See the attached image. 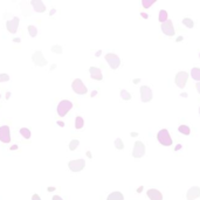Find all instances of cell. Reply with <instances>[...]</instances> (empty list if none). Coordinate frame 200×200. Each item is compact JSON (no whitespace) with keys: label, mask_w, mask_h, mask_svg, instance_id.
Wrapping results in <instances>:
<instances>
[{"label":"cell","mask_w":200,"mask_h":200,"mask_svg":"<svg viewBox=\"0 0 200 200\" xmlns=\"http://www.w3.org/2000/svg\"><path fill=\"white\" fill-rule=\"evenodd\" d=\"M89 73H90V76H91L92 80H96V81L103 80L102 71H101V69L97 68V67H90L89 68Z\"/></svg>","instance_id":"15"},{"label":"cell","mask_w":200,"mask_h":200,"mask_svg":"<svg viewBox=\"0 0 200 200\" xmlns=\"http://www.w3.org/2000/svg\"><path fill=\"white\" fill-rule=\"evenodd\" d=\"M145 150H146V148H145V145H144V143H142L141 141H137L135 144H134V150H132V157L134 158H142V157H144V155H145Z\"/></svg>","instance_id":"3"},{"label":"cell","mask_w":200,"mask_h":200,"mask_svg":"<svg viewBox=\"0 0 200 200\" xmlns=\"http://www.w3.org/2000/svg\"><path fill=\"white\" fill-rule=\"evenodd\" d=\"M53 191H55V187H48V192H53Z\"/></svg>","instance_id":"39"},{"label":"cell","mask_w":200,"mask_h":200,"mask_svg":"<svg viewBox=\"0 0 200 200\" xmlns=\"http://www.w3.org/2000/svg\"><path fill=\"white\" fill-rule=\"evenodd\" d=\"M10 96H11V92H7V95H6V98L8 99V98H10Z\"/></svg>","instance_id":"48"},{"label":"cell","mask_w":200,"mask_h":200,"mask_svg":"<svg viewBox=\"0 0 200 200\" xmlns=\"http://www.w3.org/2000/svg\"><path fill=\"white\" fill-rule=\"evenodd\" d=\"M121 97L124 99V101H130L131 99V94L125 90V89H121Z\"/></svg>","instance_id":"23"},{"label":"cell","mask_w":200,"mask_h":200,"mask_svg":"<svg viewBox=\"0 0 200 200\" xmlns=\"http://www.w3.org/2000/svg\"><path fill=\"white\" fill-rule=\"evenodd\" d=\"M50 49H52L53 53H56V54H62V52H63V50H62V47H61L60 45H54Z\"/></svg>","instance_id":"29"},{"label":"cell","mask_w":200,"mask_h":200,"mask_svg":"<svg viewBox=\"0 0 200 200\" xmlns=\"http://www.w3.org/2000/svg\"><path fill=\"white\" fill-rule=\"evenodd\" d=\"M96 94H97V91H96V90H94V91L91 92V97H94V96H95Z\"/></svg>","instance_id":"44"},{"label":"cell","mask_w":200,"mask_h":200,"mask_svg":"<svg viewBox=\"0 0 200 200\" xmlns=\"http://www.w3.org/2000/svg\"><path fill=\"white\" fill-rule=\"evenodd\" d=\"M104 57H106V60H107V62L109 63V66H110L111 69H117V68L121 66V59H120L116 54H114V53H108Z\"/></svg>","instance_id":"8"},{"label":"cell","mask_w":200,"mask_h":200,"mask_svg":"<svg viewBox=\"0 0 200 200\" xmlns=\"http://www.w3.org/2000/svg\"><path fill=\"white\" fill-rule=\"evenodd\" d=\"M139 92H141V99L143 103H148L150 102L152 97H153V94H152V90L150 87L148 85H142L141 89H139Z\"/></svg>","instance_id":"4"},{"label":"cell","mask_w":200,"mask_h":200,"mask_svg":"<svg viewBox=\"0 0 200 200\" xmlns=\"http://www.w3.org/2000/svg\"><path fill=\"white\" fill-rule=\"evenodd\" d=\"M0 141L5 144L11 142V130L8 125L0 127Z\"/></svg>","instance_id":"10"},{"label":"cell","mask_w":200,"mask_h":200,"mask_svg":"<svg viewBox=\"0 0 200 200\" xmlns=\"http://www.w3.org/2000/svg\"><path fill=\"white\" fill-rule=\"evenodd\" d=\"M52 200H63V199H62L60 195H54V197L52 198Z\"/></svg>","instance_id":"32"},{"label":"cell","mask_w":200,"mask_h":200,"mask_svg":"<svg viewBox=\"0 0 200 200\" xmlns=\"http://www.w3.org/2000/svg\"><path fill=\"white\" fill-rule=\"evenodd\" d=\"M157 139L163 146H170L173 143V141H172V138H171V136H170V134H169V131L166 129H162L157 134Z\"/></svg>","instance_id":"1"},{"label":"cell","mask_w":200,"mask_h":200,"mask_svg":"<svg viewBox=\"0 0 200 200\" xmlns=\"http://www.w3.org/2000/svg\"><path fill=\"white\" fill-rule=\"evenodd\" d=\"M130 136H131V137H137V136H138V134H137V132H131V134H130Z\"/></svg>","instance_id":"37"},{"label":"cell","mask_w":200,"mask_h":200,"mask_svg":"<svg viewBox=\"0 0 200 200\" xmlns=\"http://www.w3.org/2000/svg\"><path fill=\"white\" fill-rule=\"evenodd\" d=\"M180 41H183V36H178L177 38V42H180Z\"/></svg>","instance_id":"40"},{"label":"cell","mask_w":200,"mask_h":200,"mask_svg":"<svg viewBox=\"0 0 200 200\" xmlns=\"http://www.w3.org/2000/svg\"><path fill=\"white\" fill-rule=\"evenodd\" d=\"M107 200H124V195L122 192H118V191H115V192H111Z\"/></svg>","instance_id":"17"},{"label":"cell","mask_w":200,"mask_h":200,"mask_svg":"<svg viewBox=\"0 0 200 200\" xmlns=\"http://www.w3.org/2000/svg\"><path fill=\"white\" fill-rule=\"evenodd\" d=\"M31 4H32V6H33L34 11H36L38 13H43V12H46V6H45V4L41 1V0H32Z\"/></svg>","instance_id":"16"},{"label":"cell","mask_w":200,"mask_h":200,"mask_svg":"<svg viewBox=\"0 0 200 200\" xmlns=\"http://www.w3.org/2000/svg\"><path fill=\"white\" fill-rule=\"evenodd\" d=\"M10 81V75L8 74H0V82H7Z\"/></svg>","instance_id":"30"},{"label":"cell","mask_w":200,"mask_h":200,"mask_svg":"<svg viewBox=\"0 0 200 200\" xmlns=\"http://www.w3.org/2000/svg\"><path fill=\"white\" fill-rule=\"evenodd\" d=\"M68 167L71 172H80L85 167V160L84 159H75L70 160L68 163Z\"/></svg>","instance_id":"7"},{"label":"cell","mask_w":200,"mask_h":200,"mask_svg":"<svg viewBox=\"0 0 200 200\" xmlns=\"http://www.w3.org/2000/svg\"><path fill=\"white\" fill-rule=\"evenodd\" d=\"M146 195L149 197L150 200H163V194L160 191L156 190V188H150L146 192Z\"/></svg>","instance_id":"14"},{"label":"cell","mask_w":200,"mask_h":200,"mask_svg":"<svg viewBox=\"0 0 200 200\" xmlns=\"http://www.w3.org/2000/svg\"><path fill=\"white\" fill-rule=\"evenodd\" d=\"M141 15H142L143 18H145V19H148V18H149V15H148L146 13H141Z\"/></svg>","instance_id":"36"},{"label":"cell","mask_w":200,"mask_h":200,"mask_svg":"<svg viewBox=\"0 0 200 200\" xmlns=\"http://www.w3.org/2000/svg\"><path fill=\"white\" fill-rule=\"evenodd\" d=\"M27 28H28V33H29V35H31L32 38H35V36L38 35V28H36L35 26L29 25Z\"/></svg>","instance_id":"25"},{"label":"cell","mask_w":200,"mask_h":200,"mask_svg":"<svg viewBox=\"0 0 200 200\" xmlns=\"http://www.w3.org/2000/svg\"><path fill=\"white\" fill-rule=\"evenodd\" d=\"M84 125V120L81 117V116H77L75 118V128L76 129H82Z\"/></svg>","instance_id":"20"},{"label":"cell","mask_w":200,"mask_h":200,"mask_svg":"<svg viewBox=\"0 0 200 200\" xmlns=\"http://www.w3.org/2000/svg\"><path fill=\"white\" fill-rule=\"evenodd\" d=\"M32 200H41V197H40L39 194H36V193H34V194L32 195Z\"/></svg>","instance_id":"31"},{"label":"cell","mask_w":200,"mask_h":200,"mask_svg":"<svg viewBox=\"0 0 200 200\" xmlns=\"http://www.w3.org/2000/svg\"><path fill=\"white\" fill-rule=\"evenodd\" d=\"M139 82H141V78H136V80H134V83H136V84H137V83H139Z\"/></svg>","instance_id":"41"},{"label":"cell","mask_w":200,"mask_h":200,"mask_svg":"<svg viewBox=\"0 0 200 200\" xmlns=\"http://www.w3.org/2000/svg\"><path fill=\"white\" fill-rule=\"evenodd\" d=\"M57 124H59L60 127H64V123H63V122H61V121H59V122H57Z\"/></svg>","instance_id":"42"},{"label":"cell","mask_w":200,"mask_h":200,"mask_svg":"<svg viewBox=\"0 0 200 200\" xmlns=\"http://www.w3.org/2000/svg\"><path fill=\"white\" fill-rule=\"evenodd\" d=\"M20 134L25 139H29L31 138V130L28 128H21L20 129Z\"/></svg>","instance_id":"22"},{"label":"cell","mask_w":200,"mask_h":200,"mask_svg":"<svg viewBox=\"0 0 200 200\" xmlns=\"http://www.w3.org/2000/svg\"><path fill=\"white\" fill-rule=\"evenodd\" d=\"M17 148H18V146H17V145H13V146H12V148H11V150H15V149H17Z\"/></svg>","instance_id":"49"},{"label":"cell","mask_w":200,"mask_h":200,"mask_svg":"<svg viewBox=\"0 0 200 200\" xmlns=\"http://www.w3.org/2000/svg\"><path fill=\"white\" fill-rule=\"evenodd\" d=\"M19 24H20V20L18 17H14L12 20H8L6 22V27H7V31L12 34H15L17 31H18V27H19Z\"/></svg>","instance_id":"12"},{"label":"cell","mask_w":200,"mask_h":200,"mask_svg":"<svg viewBox=\"0 0 200 200\" xmlns=\"http://www.w3.org/2000/svg\"><path fill=\"white\" fill-rule=\"evenodd\" d=\"M191 77L198 82H200V68H193L191 70Z\"/></svg>","instance_id":"18"},{"label":"cell","mask_w":200,"mask_h":200,"mask_svg":"<svg viewBox=\"0 0 200 200\" xmlns=\"http://www.w3.org/2000/svg\"><path fill=\"white\" fill-rule=\"evenodd\" d=\"M13 41H14V42H20V39H19V38H14Z\"/></svg>","instance_id":"43"},{"label":"cell","mask_w":200,"mask_h":200,"mask_svg":"<svg viewBox=\"0 0 200 200\" xmlns=\"http://www.w3.org/2000/svg\"><path fill=\"white\" fill-rule=\"evenodd\" d=\"M178 131H179L180 134H183V135H186V136H188V135L191 134V129H190V127H187V125H180V127L178 128Z\"/></svg>","instance_id":"21"},{"label":"cell","mask_w":200,"mask_h":200,"mask_svg":"<svg viewBox=\"0 0 200 200\" xmlns=\"http://www.w3.org/2000/svg\"><path fill=\"white\" fill-rule=\"evenodd\" d=\"M78 144H80V141H78V139H73V141L69 143V150H70V151L76 150L77 146H78Z\"/></svg>","instance_id":"27"},{"label":"cell","mask_w":200,"mask_h":200,"mask_svg":"<svg viewBox=\"0 0 200 200\" xmlns=\"http://www.w3.org/2000/svg\"><path fill=\"white\" fill-rule=\"evenodd\" d=\"M156 3V0H142V5L144 8H149L151 7L153 4Z\"/></svg>","instance_id":"28"},{"label":"cell","mask_w":200,"mask_h":200,"mask_svg":"<svg viewBox=\"0 0 200 200\" xmlns=\"http://www.w3.org/2000/svg\"><path fill=\"white\" fill-rule=\"evenodd\" d=\"M101 53H102V52H101V50H98V52H97V53H96V56H98V55H101Z\"/></svg>","instance_id":"45"},{"label":"cell","mask_w":200,"mask_h":200,"mask_svg":"<svg viewBox=\"0 0 200 200\" xmlns=\"http://www.w3.org/2000/svg\"><path fill=\"white\" fill-rule=\"evenodd\" d=\"M71 108H73V103L70 101H68V99H62L57 106V115L63 117L69 113V110Z\"/></svg>","instance_id":"2"},{"label":"cell","mask_w":200,"mask_h":200,"mask_svg":"<svg viewBox=\"0 0 200 200\" xmlns=\"http://www.w3.org/2000/svg\"><path fill=\"white\" fill-rule=\"evenodd\" d=\"M115 148L117 150H123L124 149V143H123V141L121 138H116L115 139Z\"/></svg>","instance_id":"26"},{"label":"cell","mask_w":200,"mask_h":200,"mask_svg":"<svg viewBox=\"0 0 200 200\" xmlns=\"http://www.w3.org/2000/svg\"><path fill=\"white\" fill-rule=\"evenodd\" d=\"M200 197V187L199 186H193L191 187L187 193H186V199L187 200H195L197 198Z\"/></svg>","instance_id":"13"},{"label":"cell","mask_w":200,"mask_h":200,"mask_svg":"<svg viewBox=\"0 0 200 200\" xmlns=\"http://www.w3.org/2000/svg\"><path fill=\"white\" fill-rule=\"evenodd\" d=\"M0 98H1V95H0Z\"/></svg>","instance_id":"52"},{"label":"cell","mask_w":200,"mask_h":200,"mask_svg":"<svg viewBox=\"0 0 200 200\" xmlns=\"http://www.w3.org/2000/svg\"><path fill=\"white\" fill-rule=\"evenodd\" d=\"M181 96H183V97H187V94H186V92H183Z\"/></svg>","instance_id":"47"},{"label":"cell","mask_w":200,"mask_h":200,"mask_svg":"<svg viewBox=\"0 0 200 200\" xmlns=\"http://www.w3.org/2000/svg\"><path fill=\"white\" fill-rule=\"evenodd\" d=\"M142 191H143V186H139L137 188V193H142Z\"/></svg>","instance_id":"35"},{"label":"cell","mask_w":200,"mask_h":200,"mask_svg":"<svg viewBox=\"0 0 200 200\" xmlns=\"http://www.w3.org/2000/svg\"><path fill=\"white\" fill-rule=\"evenodd\" d=\"M54 13H55V10H52V11H50V13H49V14H50V15H53V14H54Z\"/></svg>","instance_id":"46"},{"label":"cell","mask_w":200,"mask_h":200,"mask_svg":"<svg viewBox=\"0 0 200 200\" xmlns=\"http://www.w3.org/2000/svg\"><path fill=\"white\" fill-rule=\"evenodd\" d=\"M183 25H185L187 28H193L194 22H193V20L191 18H184L183 19Z\"/></svg>","instance_id":"24"},{"label":"cell","mask_w":200,"mask_h":200,"mask_svg":"<svg viewBox=\"0 0 200 200\" xmlns=\"http://www.w3.org/2000/svg\"><path fill=\"white\" fill-rule=\"evenodd\" d=\"M188 76H190V75H188L187 71H179V73L176 75V80H174L177 87L183 89V88L186 85V82H187V80H188Z\"/></svg>","instance_id":"9"},{"label":"cell","mask_w":200,"mask_h":200,"mask_svg":"<svg viewBox=\"0 0 200 200\" xmlns=\"http://www.w3.org/2000/svg\"><path fill=\"white\" fill-rule=\"evenodd\" d=\"M199 57H200V53H199Z\"/></svg>","instance_id":"51"},{"label":"cell","mask_w":200,"mask_h":200,"mask_svg":"<svg viewBox=\"0 0 200 200\" xmlns=\"http://www.w3.org/2000/svg\"><path fill=\"white\" fill-rule=\"evenodd\" d=\"M87 157H88V158H91V157H92V156H91V152H90V151H87Z\"/></svg>","instance_id":"38"},{"label":"cell","mask_w":200,"mask_h":200,"mask_svg":"<svg viewBox=\"0 0 200 200\" xmlns=\"http://www.w3.org/2000/svg\"><path fill=\"white\" fill-rule=\"evenodd\" d=\"M199 115H200V108H199Z\"/></svg>","instance_id":"50"},{"label":"cell","mask_w":200,"mask_h":200,"mask_svg":"<svg viewBox=\"0 0 200 200\" xmlns=\"http://www.w3.org/2000/svg\"><path fill=\"white\" fill-rule=\"evenodd\" d=\"M32 61H33V63H34L35 66H38V67H45V66L48 63L47 59L43 56L42 52H40V50L33 53V55H32Z\"/></svg>","instance_id":"6"},{"label":"cell","mask_w":200,"mask_h":200,"mask_svg":"<svg viewBox=\"0 0 200 200\" xmlns=\"http://www.w3.org/2000/svg\"><path fill=\"white\" fill-rule=\"evenodd\" d=\"M160 28H162V32H163L165 35H167V36H173L174 33H176L174 27H173V24H172L171 20H167V21H165L164 24H162Z\"/></svg>","instance_id":"11"},{"label":"cell","mask_w":200,"mask_h":200,"mask_svg":"<svg viewBox=\"0 0 200 200\" xmlns=\"http://www.w3.org/2000/svg\"><path fill=\"white\" fill-rule=\"evenodd\" d=\"M195 88H197V91L200 94V82H197V84H195Z\"/></svg>","instance_id":"33"},{"label":"cell","mask_w":200,"mask_h":200,"mask_svg":"<svg viewBox=\"0 0 200 200\" xmlns=\"http://www.w3.org/2000/svg\"><path fill=\"white\" fill-rule=\"evenodd\" d=\"M181 149V144H178L176 148H174V151H178V150H180Z\"/></svg>","instance_id":"34"},{"label":"cell","mask_w":200,"mask_h":200,"mask_svg":"<svg viewBox=\"0 0 200 200\" xmlns=\"http://www.w3.org/2000/svg\"><path fill=\"white\" fill-rule=\"evenodd\" d=\"M71 88H73V90H74L76 94H78V95H84V94L88 92V89H87L85 84H84L83 81L80 80V78H76V80L73 81Z\"/></svg>","instance_id":"5"},{"label":"cell","mask_w":200,"mask_h":200,"mask_svg":"<svg viewBox=\"0 0 200 200\" xmlns=\"http://www.w3.org/2000/svg\"><path fill=\"white\" fill-rule=\"evenodd\" d=\"M158 20H159L162 24H164L165 21H167V20H169V19H167V12H166L165 10H160V11H159Z\"/></svg>","instance_id":"19"}]
</instances>
